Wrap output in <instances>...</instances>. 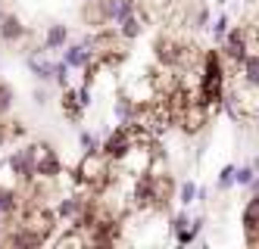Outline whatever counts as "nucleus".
Instances as JSON below:
<instances>
[{
    "label": "nucleus",
    "instance_id": "1",
    "mask_svg": "<svg viewBox=\"0 0 259 249\" xmlns=\"http://www.w3.org/2000/svg\"><path fill=\"white\" fill-rule=\"evenodd\" d=\"M225 90H228V69H225V56L222 50H206L200 60V78H197V97L219 109L222 100H225Z\"/></svg>",
    "mask_w": 259,
    "mask_h": 249
},
{
    "label": "nucleus",
    "instance_id": "2",
    "mask_svg": "<svg viewBox=\"0 0 259 249\" xmlns=\"http://www.w3.org/2000/svg\"><path fill=\"white\" fill-rule=\"evenodd\" d=\"M113 178H116L113 159H109L103 150H88L75 165V181L88 193H103V190L113 184Z\"/></svg>",
    "mask_w": 259,
    "mask_h": 249
},
{
    "label": "nucleus",
    "instance_id": "3",
    "mask_svg": "<svg viewBox=\"0 0 259 249\" xmlns=\"http://www.w3.org/2000/svg\"><path fill=\"white\" fill-rule=\"evenodd\" d=\"M222 47V56L240 72V63L247 60V53L253 50V34H250V25H237V28H228L225 41L219 44Z\"/></svg>",
    "mask_w": 259,
    "mask_h": 249
},
{
    "label": "nucleus",
    "instance_id": "4",
    "mask_svg": "<svg viewBox=\"0 0 259 249\" xmlns=\"http://www.w3.org/2000/svg\"><path fill=\"white\" fill-rule=\"evenodd\" d=\"M63 175V162L47 143H34V178L41 181H57Z\"/></svg>",
    "mask_w": 259,
    "mask_h": 249
},
{
    "label": "nucleus",
    "instance_id": "5",
    "mask_svg": "<svg viewBox=\"0 0 259 249\" xmlns=\"http://www.w3.org/2000/svg\"><path fill=\"white\" fill-rule=\"evenodd\" d=\"M88 106H91V90H88V84H81V87H66V93H63V112H66V119L78 122L81 112Z\"/></svg>",
    "mask_w": 259,
    "mask_h": 249
},
{
    "label": "nucleus",
    "instance_id": "6",
    "mask_svg": "<svg viewBox=\"0 0 259 249\" xmlns=\"http://www.w3.org/2000/svg\"><path fill=\"white\" fill-rule=\"evenodd\" d=\"M10 171L19 181H31L34 178V146H25V150H16L10 156Z\"/></svg>",
    "mask_w": 259,
    "mask_h": 249
},
{
    "label": "nucleus",
    "instance_id": "7",
    "mask_svg": "<svg viewBox=\"0 0 259 249\" xmlns=\"http://www.w3.org/2000/svg\"><path fill=\"white\" fill-rule=\"evenodd\" d=\"M153 171V168H150ZM175 200V181L169 175H159V171H153V209H165Z\"/></svg>",
    "mask_w": 259,
    "mask_h": 249
},
{
    "label": "nucleus",
    "instance_id": "8",
    "mask_svg": "<svg viewBox=\"0 0 259 249\" xmlns=\"http://www.w3.org/2000/svg\"><path fill=\"white\" fill-rule=\"evenodd\" d=\"M91 196V193H88ZM88 196H81V193H69V196H63L60 203H57V218H66V221H75L78 215H81V209H84V203H88Z\"/></svg>",
    "mask_w": 259,
    "mask_h": 249
},
{
    "label": "nucleus",
    "instance_id": "9",
    "mask_svg": "<svg viewBox=\"0 0 259 249\" xmlns=\"http://www.w3.org/2000/svg\"><path fill=\"white\" fill-rule=\"evenodd\" d=\"M84 25L91 28H103V22H109V10H106V0H88L84 10H81Z\"/></svg>",
    "mask_w": 259,
    "mask_h": 249
},
{
    "label": "nucleus",
    "instance_id": "10",
    "mask_svg": "<svg viewBox=\"0 0 259 249\" xmlns=\"http://www.w3.org/2000/svg\"><path fill=\"white\" fill-rule=\"evenodd\" d=\"M63 60L69 63V69H84L88 63H94L97 56H94V50H91V47L81 41V44H72V47H66V56H63Z\"/></svg>",
    "mask_w": 259,
    "mask_h": 249
},
{
    "label": "nucleus",
    "instance_id": "11",
    "mask_svg": "<svg viewBox=\"0 0 259 249\" xmlns=\"http://www.w3.org/2000/svg\"><path fill=\"white\" fill-rule=\"evenodd\" d=\"M106 10H109V22H122L132 13H138V0H106Z\"/></svg>",
    "mask_w": 259,
    "mask_h": 249
},
{
    "label": "nucleus",
    "instance_id": "12",
    "mask_svg": "<svg viewBox=\"0 0 259 249\" xmlns=\"http://www.w3.org/2000/svg\"><path fill=\"white\" fill-rule=\"evenodd\" d=\"M240 75H244V84L259 90V53H247V60L240 63Z\"/></svg>",
    "mask_w": 259,
    "mask_h": 249
},
{
    "label": "nucleus",
    "instance_id": "13",
    "mask_svg": "<svg viewBox=\"0 0 259 249\" xmlns=\"http://www.w3.org/2000/svg\"><path fill=\"white\" fill-rule=\"evenodd\" d=\"M7 243H10V246H44L47 240H44L41 234L28 231V227H22V224H16V234L7 237Z\"/></svg>",
    "mask_w": 259,
    "mask_h": 249
},
{
    "label": "nucleus",
    "instance_id": "14",
    "mask_svg": "<svg viewBox=\"0 0 259 249\" xmlns=\"http://www.w3.org/2000/svg\"><path fill=\"white\" fill-rule=\"evenodd\" d=\"M0 37H4V41H22V37H25V25L16 16H4V19H0Z\"/></svg>",
    "mask_w": 259,
    "mask_h": 249
},
{
    "label": "nucleus",
    "instance_id": "15",
    "mask_svg": "<svg viewBox=\"0 0 259 249\" xmlns=\"http://www.w3.org/2000/svg\"><path fill=\"white\" fill-rule=\"evenodd\" d=\"M16 209H19V193H16L13 187L0 184V218H10Z\"/></svg>",
    "mask_w": 259,
    "mask_h": 249
},
{
    "label": "nucleus",
    "instance_id": "16",
    "mask_svg": "<svg viewBox=\"0 0 259 249\" xmlns=\"http://www.w3.org/2000/svg\"><path fill=\"white\" fill-rule=\"evenodd\" d=\"M66 41H69V28H66V25H50V28H47V37H44V47H41V50H60Z\"/></svg>",
    "mask_w": 259,
    "mask_h": 249
},
{
    "label": "nucleus",
    "instance_id": "17",
    "mask_svg": "<svg viewBox=\"0 0 259 249\" xmlns=\"http://www.w3.org/2000/svg\"><path fill=\"white\" fill-rule=\"evenodd\" d=\"M141 31H144V22H141V16H138V13H132L128 19H122V22H119V34L125 37V41H135Z\"/></svg>",
    "mask_w": 259,
    "mask_h": 249
},
{
    "label": "nucleus",
    "instance_id": "18",
    "mask_svg": "<svg viewBox=\"0 0 259 249\" xmlns=\"http://www.w3.org/2000/svg\"><path fill=\"white\" fill-rule=\"evenodd\" d=\"M228 28H231V19H228V13H219V16H215V22L209 25L212 37H215V44H222V41H225V34H228Z\"/></svg>",
    "mask_w": 259,
    "mask_h": 249
},
{
    "label": "nucleus",
    "instance_id": "19",
    "mask_svg": "<svg viewBox=\"0 0 259 249\" xmlns=\"http://www.w3.org/2000/svg\"><path fill=\"white\" fill-rule=\"evenodd\" d=\"M28 69L38 75L41 81H50L53 78V63H44V60H38V56H28Z\"/></svg>",
    "mask_w": 259,
    "mask_h": 249
},
{
    "label": "nucleus",
    "instance_id": "20",
    "mask_svg": "<svg viewBox=\"0 0 259 249\" xmlns=\"http://www.w3.org/2000/svg\"><path fill=\"white\" fill-rule=\"evenodd\" d=\"M197 190H200V187H197L194 181H184V184L178 187V203H181V206H191V203H197Z\"/></svg>",
    "mask_w": 259,
    "mask_h": 249
},
{
    "label": "nucleus",
    "instance_id": "21",
    "mask_svg": "<svg viewBox=\"0 0 259 249\" xmlns=\"http://www.w3.org/2000/svg\"><path fill=\"white\" fill-rule=\"evenodd\" d=\"M234 168H237V165H222L219 178H215V187H219V190H231V187H234Z\"/></svg>",
    "mask_w": 259,
    "mask_h": 249
},
{
    "label": "nucleus",
    "instance_id": "22",
    "mask_svg": "<svg viewBox=\"0 0 259 249\" xmlns=\"http://www.w3.org/2000/svg\"><path fill=\"white\" fill-rule=\"evenodd\" d=\"M253 178H256V168H253V165H240V168H234V184L250 187V184H253Z\"/></svg>",
    "mask_w": 259,
    "mask_h": 249
},
{
    "label": "nucleus",
    "instance_id": "23",
    "mask_svg": "<svg viewBox=\"0 0 259 249\" xmlns=\"http://www.w3.org/2000/svg\"><path fill=\"white\" fill-rule=\"evenodd\" d=\"M53 81L63 84V87H69V63L66 60L63 63H53Z\"/></svg>",
    "mask_w": 259,
    "mask_h": 249
},
{
    "label": "nucleus",
    "instance_id": "24",
    "mask_svg": "<svg viewBox=\"0 0 259 249\" xmlns=\"http://www.w3.org/2000/svg\"><path fill=\"white\" fill-rule=\"evenodd\" d=\"M10 103H13V90H10L7 84H0V116L10 109Z\"/></svg>",
    "mask_w": 259,
    "mask_h": 249
},
{
    "label": "nucleus",
    "instance_id": "25",
    "mask_svg": "<svg viewBox=\"0 0 259 249\" xmlns=\"http://www.w3.org/2000/svg\"><path fill=\"white\" fill-rule=\"evenodd\" d=\"M78 140H81L84 153H88V150H100V140H97V137H94L91 131H81V137H78Z\"/></svg>",
    "mask_w": 259,
    "mask_h": 249
},
{
    "label": "nucleus",
    "instance_id": "26",
    "mask_svg": "<svg viewBox=\"0 0 259 249\" xmlns=\"http://www.w3.org/2000/svg\"><path fill=\"white\" fill-rule=\"evenodd\" d=\"M7 137H10V131H7V125H0V150H4V143H7Z\"/></svg>",
    "mask_w": 259,
    "mask_h": 249
},
{
    "label": "nucleus",
    "instance_id": "27",
    "mask_svg": "<svg viewBox=\"0 0 259 249\" xmlns=\"http://www.w3.org/2000/svg\"><path fill=\"white\" fill-rule=\"evenodd\" d=\"M34 103L44 106V103H47V93H44V90H34Z\"/></svg>",
    "mask_w": 259,
    "mask_h": 249
},
{
    "label": "nucleus",
    "instance_id": "28",
    "mask_svg": "<svg viewBox=\"0 0 259 249\" xmlns=\"http://www.w3.org/2000/svg\"><path fill=\"white\" fill-rule=\"evenodd\" d=\"M250 193H259V175L253 178V184H250Z\"/></svg>",
    "mask_w": 259,
    "mask_h": 249
},
{
    "label": "nucleus",
    "instance_id": "29",
    "mask_svg": "<svg viewBox=\"0 0 259 249\" xmlns=\"http://www.w3.org/2000/svg\"><path fill=\"white\" fill-rule=\"evenodd\" d=\"M250 165H253V168H256V175H259V156H256V159H253V162H250Z\"/></svg>",
    "mask_w": 259,
    "mask_h": 249
},
{
    "label": "nucleus",
    "instance_id": "30",
    "mask_svg": "<svg viewBox=\"0 0 259 249\" xmlns=\"http://www.w3.org/2000/svg\"><path fill=\"white\" fill-rule=\"evenodd\" d=\"M0 240H4V224H0Z\"/></svg>",
    "mask_w": 259,
    "mask_h": 249
}]
</instances>
